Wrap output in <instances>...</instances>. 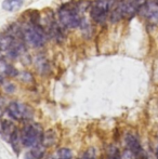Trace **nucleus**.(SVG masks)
I'll list each match as a JSON object with an SVG mask.
<instances>
[{"mask_svg": "<svg viewBox=\"0 0 158 159\" xmlns=\"http://www.w3.org/2000/svg\"><path fill=\"white\" fill-rule=\"evenodd\" d=\"M56 20L64 30H74L80 26L81 12L78 8V2H67L57 9Z\"/></svg>", "mask_w": 158, "mask_h": 159, "instance_id": "obj_1", "label": "nucleus"}, {"mask_svg": "<svg viewBox=\"0 0 158 159\" xmlns=\"http://www.w3.org/2000/svg\"><path fill=\"white\" fill-rule=\"evenodd\" d=\"M22 32L24 42L33 48H42L49 39L46 30L40 24L28 22L27 24L22 26Z\"/></svg>", "mask_w": 158, "mask_h": 159, "instance_id": "obj_2", "label": "nucleus"}, {"mask_svg": "<svg viewBox=\"0 0 158 159\" xmlns=\"http://www.w3.org/2000/svg\"><path fill=\"white\" fill-rule=\"evenodd\" d=\"M110 0H93L90 7V16L97 24H104L110 16Z\"/></svg>", "mask_w": 158, "mask_h": 159, "instance_id": "obj_3", "label": "nucleus"}, {"mask_svg": "<svg viewBox=\"0 0 158 159\" xmlns=\"http://www.w3.org/2000/svg\"><path fill=\"white\" fill-rule=\"evenodd\" d=\"M42 134L43 132H42V128L40 125H27L23 128L21 132L22 144L25 147H32L38 143H41Z\"/></svg>", "mask_w": 158, "mask_h": 159, "instance_id": "obj_4", "label": "nucleus"}, {"mask_svg": "<svg viewBox=\"0 0 158 159\" xmlns=\"http://www.w3.org/2000/svg\"><path fill=\"white\" fill-rule=\"evenodd\" d=\"M8 114L12 119L22 120V119H30V108H28L26 105L19 103L16 101H12L8 105Z\"/></svg>", "mask_w": 158, "mask_h": 159, "instance_id": "obj_5", "label": "nucleus"}, {"mask_svg": "<svg viewBox=\"0 0 158 159\" xmlns=\"http://www.w3.org/2000/svg\"><path fill=\"white\" fill-rule=\"evenodd\" d=\"M139 12L153 23H158V0H147Z\"/></svg>", "mask_w": 158, "mask_h": 159, "instance_id": "obj_6", "label": "nucleus"}, {"mask_svg": "<svg viewBox=\"0 0 158 159\" xmlns=\"http://www.w3.org/2000/svg\"><path fill=\"white\" fill-rule=\"evenodd\" d=\"M57 142V134L55 133L54 130H48V131L43 132L41 139V144L44 147L53 146L55 145V143Z\"/></svg>", "mask_w": 158, "mask_h": 159, "instance_id": "obj_7", "label": "nucleus"}, {"mask_svg": "<svg viewBox=\"0 0 158 159\" xmlns=\"http://www.w3.org/2000/svg\"><path fill=\"white\" fill-rule=\"evenodd\" d=\"M30 151L27 153V157L28 159H42V157L44 156V148L46 147L41 144V143H38V144L34 145V146L30 147Z\"/></svg>", "mask_w": 158, "mask_h": 159, "instance_id": "obj_8", "label": "nucleus"}, {"mask_svg": "<svg viewBox=\"0 0 158 159\" xmlns=\"http://www.w3.org/2000/svg\"><path fill=\"white\" fill-rule=\"evenodd\" d=\"M23 0H3L2 2V9L8 12H14L22 8Z\"/></svg>", "mask_w": 158, "mask_h": 159, "instance_id": "obj_9", "label": "nucleus"}, {"mask_svg": "<svg viewBox=\"0 0 158 159\" xmlns=\"http://www.w3.org/2000/svg\"><path fill=\"white\" fill-rule=\"evenodd\" d=\"M35 65H36L37 70L39 71L41 75H46L50 71V63L49 61L43 57H38L35 60Z\"/></svg>", "mask_w": 158, "mask_h": 159, "instance_id": "obj_10", "label": "nucleus"}, {"mask_svg": "<svg viewBox=\"0 0 158 159\" xmlns=\"http://www.w3.org/2000/svg\"><path fill=\"white\" fill-rule=\"evenodd\" d=\"M16 127L10 120H3L1 124V132L4 136H7L8 139H10V136L16 131Z\"/></svg>", "mask_w": 158, "mask_h": 159, "instance_id": "obj_11", "label": "nucleus"}, {"mask_svg": "<svg viewBox=\"0 0 158 159\" xmlns=\"http://www.w3.org/2000/svg\"><path fill=\"white\" fill-rule=\"evenodd\" d=\"M79 27H80V30H81L82 35H84V37L90 38L91 36H92V34H93V27H92V25H91V24L89 23V21L86 19V17H82L81 23H80Z\"/></svg>", "mask_w": 158, "mask_h": 159, "instance_id": "obj_12", "label": "nucleus"}, {"mask_svg": "<svg viewBox=\"0 0 158 159\" xmlns=\"http://www.w3.org/2000/svg\"><path fill=\"white\" fill-rule=\"evenodd\" d=\"M9 141H10L11 145H12V147H13V149H14L15 153L19 154V152H20V144H22L21 133H20L19 130H16V131H15L14 133H13L12 135L10 136ZM22 145H23V144H22Z\"/></svg>", "mask_w": 158, "mask_h": 159, "instance_id": "obj_13", "label": "nucleus"}, {"mask_svg": "<svg viewBox=\"0 0 158 159\" xmlns=\"http://www.w3.org/2000/svg\"><path fill=\"white\" fill-rule=\"evenodd\" d=\"M56 159H73V153L70 148L62 147L57 149L56 152Z\"/></svg>", "mask_w": 158, "mask_h": 159, "instance_id": "obj_14", "label": "nucleus"}, {"mask_svg": "<svg viewBox=\"0 0 158 159\" xmlns=\"http://www.w3.org/2000/svg\"><path fill=\"white\" fill-rule=\"evenodd\" d=\"M3 73H4V75L8 76V77H16V76H19L17 69L15 68L13 65L8 64V63L3 64Z\"/></svg>", "mask_w": 158, "mask_h": 159, "instance_id": "obj_15", "label": "nucleus"}, {"mask_svg": "<svg viewBox=\"0 0 158 159\" xmlns=\"http://www.w3.org/2000/svg\"><path fill=\"white\" fill-rule=\"evenodd\" d=\"M79 159H97V153H95V148L90 147L86 152L82 153V155L80 156Z\"/></svg>", "mask_w": 158, "mask_h": 159, "instance_id": "obj_16", "label": "nucleus"}, {"mask_svg": "<svg viewBox=\"0 0 158 159\" xmlns=\"http://www.w3.org/2000/svg\"><path fill=\"white\" fill-rule=\"evenodd\" d=\"M19 78L21 79V81L25 82V84L32 82L33 80H34V78H33V75L29 73V71H27V70H24V71H22V73H20L19 74Z\"/></svg>", "mask_w": 158, "mask_h": 159, "instance_id": "obj_17", "label": "nucleus"}, {"mask_svg": "<svg viewBox=\"0 0 158 159\" xmlns=\"http://www.w3.org/2000/svg\"><path fill=\"white\" fill-rule=\"evenodd\" d=\"M3 89L7 93H13L15 91V86L11 82H7V84H4Z\"/></svg>", "mask_w": 158, "mask_h": 159, "instance_id": "obj_18", "label": "nucleus"}, {"mask_svg": "<svg viewBox=\"0 0 158 159\" xmlns=\"http://www.w3.org/2000/svg\"><path fill=\"white\" fill-rule=\"evenodd\" d=\"M3 114H4V103L3 100H0V118L2 117Z\"/></svg>", "mask_w": 158, "mask_h": 159, "instance_id": "obj_19", "label": "nucleus"}, {"mask_svg": "<svg viewBox=\"0 0 158 159\" xmlns=\"http://www.w3.org/2000/svg\"><path fill=\"white\" fill-rule=\"evenodd\" d=\"M3 84V77L0 75V84Z\"/></svg>", "mask_w": 158, "mask_h": 159, "instance_id": "obj_20", "label": "nucleus"}, {"mask_svg": "<svg viewBox=\"0 0 158 159\" xmlns=\"http://www.w3.org/2000/svg\"><path fill=\"white\" fill-rule=\"evenodd\" d=\"M1 52H2V51L0 50V61H1Z\"/></svg>", "mask_w": 158, "mask_h": 159, "instance_id": "obj_21", "label": "nucleus"}]
</instances>
